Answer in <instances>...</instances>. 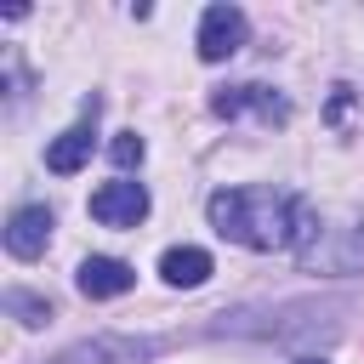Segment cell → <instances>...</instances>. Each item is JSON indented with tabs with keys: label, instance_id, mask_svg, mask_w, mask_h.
I'll return each instance as SVG.
<instances>
[{
	"label": "cell",
	"instance_id": "obj_1",
	"mask_svg": "<svg viewBox=\"0 0 364 364\" xmlns=\"http://www.w3.org/2000/svg\"><path fill=\"white\" fill-rule=\"evenodd\" d=\"M210 228L245 250H296V222H301V199L296 193H273V188H222L210 193Z\"/></svg>",
	"mask_w": 364,
	"mask_h": 364
},
{
	"label": "cell",
	"instance_id": "obj_2",
	"mask_svg": "<svg viewBox=\"0 0 364 364\" xmlns=\"http://www.w3.org/2000/svg\"><path fill=\"white\" fill-rule=\"evenodd\" d=\"M296 256L307 273H358L364 267V216H347L341 228H324V216H318L313 239Z\"/></svg>",
	"mask_w": 364,
	"mask_h": 364
},
{
	"label": "cell",
	"instance_id": "obj_3",
	"mask_svg": "<svg viewBox=\"0 0 364 364\" xmlns=\"http://www.w3.org/2000/svg\"><path fill=\"white\" fill-rule=\"evenodd\" d=\"M245 34H250V23H245L239 6H205V17H199V57L205 63H228L245 46Z\"/></svg>",
	"mask_w": 364,
	"mask_h": 364
},
{
	"label": "cell",
	"instance_id": "obj_4",
	"mask_svg": "<svg viewBox=\"0 0 364 364\" xmlns=\"http://www.w3.org/2000/svg\"><path fill=\"white\" fill-rule=\"evenodd\" d=\"M91 216L102 228H136L148 216V188L142 182H102L91 193Z\"/></svg>",
	"mask_w": 364,
	"mask_h": 364
},
{
	"label": "cell",
	"instance_id": "obj_5",
	"mask_svg": "<svg viewBox=\"0 0 364 364\" xmlns=\"http://www.w3.org/2000/svg\"><path fill=\"white\" fill-rule=\"evenodd\" d=\"M97 97H85V119L80 125H68L63 136H51V148H46V171H57V176H74L85 159H91V148H97V131H91V119H97Z\"/></svg>",
	"mask_w": 364,
	"mask_h": 364
},
{
	"label": "cell",
	"instance_id": "obj_6",
	"mask_svg": "<svg viewBox=\"0 0 364 364\" xmlns=\"http://www.w3.org/2000/svg\"><path fill=\"white\" fill-rule=\"evenodd\" d=\"M46 245H51V210H46V205L11 210V222H6V250H11L17 262H34V256H46Z\"/></svg>",
	"mask_w": 364,
	"mask_h": 364
},
{
	"label": "cell",
	"instance_id": "obj_7",
	"mask_svg": "<svg viewBox=\"0 0 364 364\" xmlns=\"http://www.w3.org/2000/svg\"><path fill=\"white\" fill-rule=\"evenodd\" d=\"M74 284H80V296H91V301H108V296H125V290L136 284V273H131V262H119V256H85L80 273H74Z\"/></svg>",
	"mask_w": 364,
	"mask_h": 364
},
{
	"label": "cell",
	"instance_id": "obj_8",
	"mask_svg": "<svg viewBox=\"0 0 364 364\" xmlns=\"http://www.w3.org/2000/svg\"><path fill=\"white\" fill-rule=\"evenodd\" d=\"M57 364H148V347L131 336H91V341H74Z\"/></svg>",
	"mask_w": 364,
	"mask_h": 364
},
{
	"label": "cell",
	"instance_id": "obj_9",
	"mask_svg": "<svg viewBox=\"0 0 364 364\" xmlns=\"http://www.w3.org/2000/svg\"><path fill=\"white\" fill-rule=\"evenodd\" d=\"M210 108H216L222 119H239L245 108H256L262 119H290V102H284V97H273L267 85H228V91H216V97H210Z\"/></svg>",
	"mask_w": 364,
	"mask_h": 364
},
{
	"label": "cell",
	"instance_id": "obj_10",
	"mask_svg": "<svg viewBox=\"0 0 364 364\" xmlns=\"http://www.w3.org/2000/svg\"><path fill=\"white\" fill-rule=\"evenodd\" d=\"M159 273H165V284L193 290V284H205V279H210V256H205L199 245H171V250L159 256Z\"/></svg>",
	"mask_w": 364,
	"mask_h": 364
},
{
	"label": "cell",
	"instance_id": "obj_11",
	"mask_svg": "<svg viewBox=\"0 0 364 364\" xmlns=\"http://www.w3.org/2000/svg\"><path fill=\"white\" fill-rule=\"evenodd\" d=\"M6 307H11L23 324H46V318H51V301H46V296H28V290H6Z\"/></svg>",
	"mask_w": 364,
	"mask_h": 364
},
{
	"label": "cell",
	"instance_id": "obj_12",
	"mask_svg": "<svg viewBox=\"0 0 364 364\" xmlns=\"http://www.w3.org/2000/svg\"><path fill=\"white\" fill-rule=\"evenodd\" d=\"M108 154H114V165H119V171H131V165H142V154H148V148H142V136H136V131H119V136L108 142Z\"/></svg>",
	"mask_w": 364,
	"mask_h": 364
},
{
	"label": "cell",
	"instance_id": "obj_13",
	"mask_svg": "<svg viewBox=\"0 0 364 364\" xmlns=\"http://www.w3.org/2000/svg\"><path fill=\"white\" fill-rule=\"evenodd\" d=\"M296 364H324V358H296Z\"/></svg>",
	"mask_w": 364,
	"mask_h": 364
}]
</instances>
